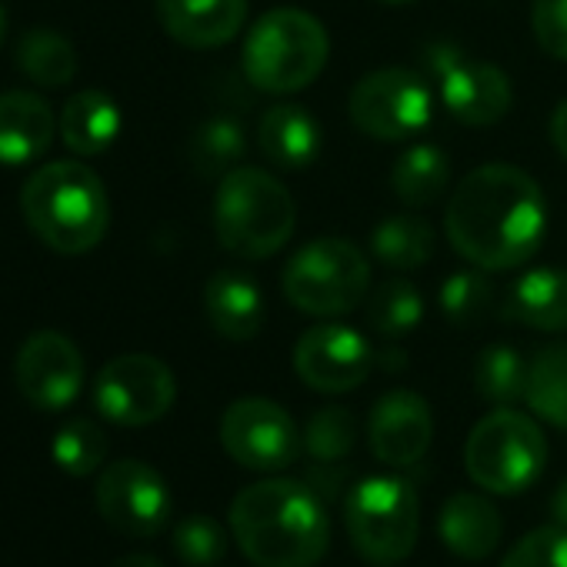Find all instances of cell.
<instances>
[{
	"instance_id": "cell-1",
	"label": "cell",
	"mask_w": 567,
	"mask_h": 567,
	"mask_svg": "<svg viewBox=\"0 0 567 567\" xmlns=\"http://www.w3.org/2000/svg\"><path fill=\"white\" fill-rule=\"evenodd\" d=\"M547 227L537 181L514 164H484L461 177L447 200L444 234L451 247L481 270L527 264Z\"/></svg>"
},
{
	"instance_id": "cell-2",
	"label": "cell",
	"mask_w": 567,
	"mask_h": 567,
	"mask_svg": "<svg viewBox=\"0 0 567 567\" xmlns=\"http://www.w3.org/2000/svg\"><path fill=\"white\" fill-rule=\"evenodd\" d=\"M230 534L257 567H315L331 544V517L308 481L264 477L237 491Z\"/></svg>"
},
{
	"instance_id": "cell-3",
	"label": "cell",
	"mask_w": 567,
	"mask_h": 567,
	"mask_svg": "<svg viewBox=\"0 0 567 567\" xmlns=\"http://www.w3.org/2000/svg\"><path fill=\"white\" fill-rule=\"evenodd\" d=\"M21 214L44 247L68 257L94 250L111 227L104 181L81 161L38 167L21 187Z\"/></svg>"
},
{
	"instance_id": "cell-4",
	"label": "cell",
	"mask_w": 567,
	"mask_h": 567,
	"mask_svg": "<svg viewBox=\"0 0 567 567\" xmlns=\"http://www.w3.org/2000/svg\"><path fill=\"white\" fill-rule=\"evenodd\" d=\"M298 204L270 171L240 164L220 177L214 197V234L224 250L244 260L274 257L291 240Z\"/></svg>"
},
{
	"instance_id": "cell-5",
	"label": "cell",
	"mask_w": 567,
	"mask_h": 567,
	"mask_svg": "<svg viewBox=\"0 0 567 567\" xmlns=\"http://www.w3.org/2000/svg\"><path fill=\"white\" fill-rule=\"evenodd\" d=\"M331 58L328 28L301 8L267 11L244 38L240 68L254 91L298 94L311 87Z\"/></svg>"
},
{
	"instance_id": "cell-6",
	"label": "cell",
	"mask_w": 567,
	"mask_h": 567,
	"mask_svg": "<svg viewBox=\"0 0 567 567\" xmlns=\"http://www.w3.org/2000/svg\"><path fill=\"white\" fill-rule=\"evenodd\" d=\"M284 298L311 318H341L368 301L371 260L344 237L308 240L284 267Z\"/></svg>"
},
{
	"instance_id": "cell-7",
	"label": "cell",
	"mask_w": 567,
	"mask_h": 567,
	"mask_svg": "<svg viewBox=\"0 0 567 567\" xmlns=\"http://www.w3.org/2000/svg\"><path fill=\"white\" fill-rule=\"evenodd\" d=\"M547 441L537 421L514 408H497L474 424L464 444V467L487 494H524L544 471Z\"/></svg>"
},
{
	"instance_id": "cell-8",
	"label": "cell",
	"mask_w": 567,
	"mask_h": 567,
	"mask_svg": "<svg viewBox=\"0 0 567 567\" xmlns=\"http://www.w3.org/2000/svg\"><path fill=\"white\" fill-rule=\"evenodd\" d=\"M351 544L368 564L391 567L411 557L421 534L417 491L391 474L364 477L344 504Z\"/></svg>"
},
{
	"instance_id": "cell-9",
	"label": "cell",
	"mask_w": 567,
	"mask_h": 567,
	"mask_svg": "<svg viewBox=\"0 0 567 567\" xmlns=\"http://www.w3.org/2000/svg\"><path fill=\"white\" fill-rule=\"evenodd\" d=\"M351 124L384 144L417 137L434 117L427 81L408 68H381L364 74L348 97Z\"/></svg>"
},
{
	"instance_id": "cell-10",
	"label": "cell",
	"mask_w": 567,
	"mask_h": 567,
	"mask_svg": "<svg viewBox=\"0 0 567 567\" xmlns=\"http://www.w3.org/2000/svg\"><path fill=\"white\" fill-rule=\"evenodd\" d=\"M427 68L437 78V94L447 114L467 127H491L507 117L514 104L511 78L487 64L471 61L457 44L437 41L427 48Z\"/></svg>"
},
{
	"instance_id": "cell-11",
	"label": "cell",
	"mask_w": 567,
	"mask_h": 567,
	"mask_svg": "<svg viewBox=\"0 0 567 567\" xmlns=\"http://www.w3.org/2000/svg\"><path fill=\"white\" fill-rule=\"evenodd\" d=\"M177 398L174 371L151 354H121L107 361L94 381L101 417L121 427H147L161 421Z\"/></svg>"
},
{
	"instance_id": "cell-12",
	"label": "cell",
	"mask_w": 567,
	"mask_h": 567,
	"mask_svg": "<svg viewBox=\"0 0 567 567\" xmlns=\"http://www.w3.org/2000/svg\"><path fill=\"white\" fill-rule=\"evenodd\" d=\"M220 444L240 467L274 474L298 461L305 437L277 401L237 398L220 417Z\"/></svg>"
},
{
	"instance_id": "cell-13",
	"label": "cell",
	"mask_w": 567,
	"mask_h": 567,
	"mask_svg": "<svg viewBox=\"0 0 567 567\" xmlns=\"http://www.w3.org/2000/svg\"><path fill=\"white\" fill-rule=\"evenodd\" d=\"M94 501L101 517L127 537H154L171 520L167 481L134 457L114 461L97 474Z\"/></svg>"
},
{
	"instance_id": "cell-14",
	"label": "cell",
	"mask_w": 567,
	"mask_h": 567,
	"mask_svg": "<svg viewBox=\"0 0 567 567\" xmlns=\"http://www.w3.org/2000/svg\"><path fill=\"white\" fill-rule=\"evenodd\" d=\"M378 364L371 341L348 324H315L295 344L298 378L321 394H348L361 388Z\"/></svg>"
},
{
	"instance_id": "cell-15",
	"label": "cell",
	"mask_w": 567,
	"mask_h": 567,
	"mask_svg": "<svg viewBox=\"0 0 567 567\" xmlns=\"http://www.w3.org/2000/svg\"><path fill=\"white\" fill-rule=\"evenodd\" d=\"M14 381L31 408L64 411L84 388V358L61 331H38L14 358Z\"/></svg>"
},
{
	"instance_id": "cell-16",
	"label": "cell",
	"mask_w": 567,
	"mask_h": 567,
	"mask_svg": "<svg viewBox=\"0 0 567 567\" xmlns=\"http://www.w3.org/2000/svg\"><path fill=\"white\" fill-rule=\"evenodd\" d=\"M371 454L388 467H414L434 441L431 404L417 391H388L368 421Z\"/></svg>"
},
{
	"instance_id": "cell-17",
	"label": "cell",
	"mask_w": 567,
	"mask_h": 567,
	"mask_svg": "<svg viewBox=\"0 0 567 567\" xmlns=\"http://www.w3.org/2000/svg\"><path fill=\"white\" fill-rule=\"evenodd\" d=\"M154 8L164 34L190 51L224 48L247 21V0H154Z\"/></svg>"
},
{
	"instance_id": "cell-18",
	"label": "cell",
	"mask_w": 567,
	"mask_h": 567,
	"mask_svg": "<svg viewBox=\"0 0 567 567\" xmlns=\"http://www.w3.org/2000/svg\"><path fill=\"white\" fill-rule=\"evenodd\" d=\"M264 295L244 270H217L204 284V318L224 341H254L264 328Z\"/></svg>"
},
{
	"instance_id": "cell-19",
	"label": "cell",
	"mask_w": 567,
	"mask_h": 567,
	"mask_svg": "<svg viewBox=\"0 0 567 567\" xmlns=\"http://www.w3.org/2000/svg\"><path fill=\"white\" fill-rule=\"evenodd\" d=\"M58 121L44 97L31 91L0 94V167H28L38 164L51 141Z\"/></svg>"
},
{
	"instance_id": "cell-20",
	"label": "cell",
	"mask_w": 567,
	"mask_h": 567,
	"mask_svg": "<svg viewBox=\"0 0 567 567\" xmlns=\"http://www.w3.org/2000/svg\"><path fill=\"white\" fill-rule=\"evenodd\" d=\"M260 154L277 171H305L324 151V131L318 117L301 104H274L257 124Z\"/></svg>"
},
{
	"instance_id": "cell-21",
	"label": "cell",
	"mask_w": 567,
	"mask_h": 567,
	"mask_svg": "<svg viewBox=\"0 0 567 567\" xmlns=\"http://www.w3.org/2000/svg\"><path fill=\"white\" fill-rule=\"evenodd\" d=\"M437 530L451 554H457L464 560H484L497 550L504 520H501V511L484 494L461 491L444 501Z\"/></svg>"
},
{
	"instance_id": "cell-22",
	"label": "cell",
	"mask_w": 567,
	"mask_h": 567,
	"mask_svg": "<svg viewBox=\"0 0 567 567\" xmlns=\"http://www.w3.org/2000/svg\"><path fill=\"white\" fill-rule=\"evenodd\" d=\"M121 127H124V117H121L117 101L107 91H97V87L78 91L64 104L61 121H58V131H61L64 144L78 157H97V154L111 151L114 141L121 137Z\"/></svg>"
},
{
	"instance_id": "cell-23",
	"label": "cell",
	"mask_w": 567,
	"mask_h": 567,
	"mask_svg": "<svg viewBox=\"0 0 567 567\" xmlns=\"http://www.w3.org/2000/svg\"><path fill=\"white\" fill-rule=\"evenodd\" d=\"M504 315L534 331H567V270L534 267L514 280Z\"/></svg>"
},
{
	"instance_id": "cell-24",
	"label": "cell",
	"mask_w": 567,
	"mask_h": 567,
	"mask_svg": "<svg viewBox=\"0 0 567 567\" xmlns=\"http://www.w3.org/2000/svg\"><path fill=\"white\" fill-rule=\"evenodd\" d=\"M14 64L38 87H68L78 78V51L71 38L54 28H31L14 48Z\"/></svg>"
},
{
	"instance_id": "cell-25",
	"label": "cell",
	"mask_w": 567,
	"mask_h": 567,
	"mask_svg": "<svg viewBox=\"0 0 567 567\" xmlns=\"http://www.w3.org/2000/svg\"><path fill=\"white\" fill-rule=\"evenodd\" d=\"M371 254L391 270H417L434 257V227L417 214H388L371 230Z\"/></svg>"
},
{
	"instance_id": "cell-26",
	"label": "cell",
	"mask_w": 567,
	"mask_h": 567,
	"mask_svg": "<svg viewBox=\"0 0 567 567\" xmlns=\"http://www.w3.org/2000/svg\"><path fill=\"white\" fill-rule=\"evenodd\" d=\"M391 187L411 207L434 204L451 187L447 154L437 144H411L391 171Z\"/></svg>"
},
{
	"instance_id": "cell-27",
	"label": "cell",
	"mask_w": 567,
	"mask_h": 567,
	"mask_svg": "<svg viewBox=\"0 0 567 567\" xmlns=\"http://www.w3.org/2000/svg\"><path fill=\"white\" fill-rule=\"evenodd\" d=\"M524 404L547 424L567 427V344L540 348L527 364Z\"/></svg>"
},
{
	"instance_id": "cell-28",
	"label": "cell",
	"mask_w": 567,
	"mask_h": 567,
	"mask_svg": "<svg viewBox=\"0 0 567 567\" xmlns=\"http://www.w3.org/2000/svg\"><path fill=\"white\" fill-rule=\"evenodd\" d=\"M421 321H424V298L411 280L388 277L368 295V324L381 338H388V341L404 338Z\"/></svg>"
},
{
	"instance_id": "cell-29",
	"label": "cell",
	"mask_w": 567,
	"mask_h": 567,
	"mask_svg": "<svg viewBox=\"0 0 567 567\" xmlns=\"http://www.w3.org/2000/svg\"><path fill=\"white\" fill-rule=\"evenodd\" d=\"M244 154H247L244 127L227 114L207 117L190 137V161H194V171L204 177L230 174L234 167H240Z\"/></svg>"
},
{
	"instance_id": "cell-30",
	"label": "cell",
	"mask_w": 567,
	"mask_h": 567,
	"mask_svg": "<svg viewBox=\"0 0 567 567\" xmlns=\"http://www.w3.org/2000/svg\"><path fill=\"white\" fill-rule=\"evenodd\" d=\"M527 384V364L511 344H491L481 351L474 364V388L484 401L494 408H511L514 401H524Z\"/></svg>"
},
{
	"instance_id": "cell-31",
	"label": "cell",
	"mask_w": 567,
	"mask_h": 567,
	"mask_svg": "<svg viewBox=\"0 0 567 567\" xmlns=\"http://www.w3.org/2000/svg\"><path fill=\"white\" fill-rule=\"evenodd\" d=\"M441 315L454 324V328H471L477 324L491 305H494V284L487 280V274L481 267H464L454 270L444 284H441V295H437Z\"/></svg>"
},
{
	"instance_id": "cell-32",
	"label": "cell",
	"mask_w": 567,
	"mask_h": 567,
	"mask_svg": "<svg viewBox=\"0 0 567 567\" xmlns=\"http://www.w3.org/2000/svg\"><path fill=\"white\" fill-rule=\"evenodd\" d=\"M54 464L71 474V477H87L94 471H101L104 457H107V434L87 421V417H74L68 424H61V431L54 434Z\"/></svg>"
},
{
	"instance_id": "cell-33",
	"label": "cell",
	"mask_w": 567,
	"mask_h": 567,
	"mask_svg": "<svg viewBox=\"0 0 567 567\" xmlns=\"http://www.w3.org/2000/svg\"><path fill=\"white\" fill-rule=\"evenodd\" d=\"M354 441H358V424L348 408H321L311 414L305 427V451L318 464L344 461L354 451Z\"/></svg>"
},
{
	"instance_id": "cell-34",
	"label": "cell",
	"mask_w": 567,
	"mask_h": 567,
	"mask_svg": "<svg viewBox=\"0 0 567 567\" xmlns=\"http://www.w3.org/2000/svg\"><path fill=\"white\" fill-rule=\"evenodd\" d=\"M174 550L190 567H210L227 554V530L207 514H190L174 527Z\"/></svg>"
},
{
	"instance_id": "cell-35",
	"label": "cell",
	"mask_w": 567,
	"mask_h": 567,
	"mask_svg": "<svg viewBox=\"0 0 567 567\" xmlns=\"http://www.w3.org/2000/svg\"><path fill=\"white\" fill-rule=\"evenodd\" d=\"M501 567H567V527L547 524L530 534H524Z\"/></svg>"
},
{
	"instance_id": "cell-36",
	"label": "cell",
	"mask_w": 567,
	"mask_h": 567,
	"mask_svg": "<svg viewBox=\"0 0 567 567\" xmlns=\"http://www.w3.org/2000/svg\"><path fill=\"white\" fill-rule=\"evenodd\" d=\"M530 31L547 58L567 61V0H534Z\"/></svg>"
},
{
	"instance_id": "cell-37",
	"label": "cell",
	"mask_w": 567,
	"mask_h": 567,
	"mask_svg": "<svg viewBox=\"0 0 567 567\" xmlns=\"http://www.w3.org/2000/svg\"><path fill=\"white\" fill-rule=\"evenodd\" d=\"M341 481H344V471H341V467H315V474L308 477L311 491H315L321 501H331V497H338V491H341Z\"/></svg>"
},
{
	"instance_id": "cell-38",
	"label": "cell",
	"mask_w": 567,
	"mask_h": 567,
	"mask_svg": "<svg viewBox=\"0 0 567 567\" xmlns=\"http://www.w3.org/2000/svg\"><path fill=\"white\" fill-rule=\"evenodd\" d=\"M550 144L567 161V101H560L550 114Z\"/></svg>"
},
{
	"instance_id": "cell-39",
	"label": "cell",
	"mask_w": 567,
	"mask_h": 567,
	"mask_svg": "<svg viewBox=\"0 0 567 567\" xmlns=\"http://www.w3.org/2000/svg\"><path fill=\"white\" fill-rule=\"evenodd\" d=\"M550 514H554V520H557L560 527H567V477L560 481V487H557V494H554V501H550Z\"/></svg>"
},
{
	"instance_id": "cell-40",
	"label": "cell",
	"mask_w": 567,
	"mask_h": 567,
	"mask_svg": "<svg viewBox=\"0 0 567 567\" xmlns=\"http://www.w3.org/2000/svg\"><path fill=\"white\" fill-rule=\"evenodd\" d=\"M111 567H164V564L157 557H151V554H124Z\"/></svg>"
},
{
	"instance_id": "cell-41",
	"label": "cell",
	"mask_w": 567,
	"mask_h": 567,
	"mask_svg": "<svg viewBox=\"0 0 567 567\" xmlns=\"http://www.w3.org/2000/svg\"><path fill=\"white\" fill-rule=\"evenodd\" d=\"M4 38H8V18L0 11V48H4Z\"/></svg>"
},
{
	"instance_id": "cell-42",
	"label": "cell",
	"mask_w": 567,
	"mask_h": 567,
	"mask_svg": "<svg viewBox=\"0 0 567 567\" xmlns=\"http://www.w3.org/2000/svg\"><path fill=\"white\" fill-rule=\"evenodd\" d=\"M381 4H391V8H401V4H411V0H381Z\"/></svg>"
}]
</instances>
